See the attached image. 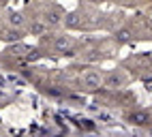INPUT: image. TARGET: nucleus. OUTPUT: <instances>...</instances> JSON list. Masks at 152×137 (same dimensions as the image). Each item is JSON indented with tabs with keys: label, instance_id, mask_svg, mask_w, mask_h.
<instances>
[{
	"label": "nucleus",
	"instance_id": "8",
	"mask_svg": "<svg viewBox=\"0 0 152 137\" xmlns=\"http://www.w3.org/2000/svg\"><path fill=\"white\" fill-rule=\"evenodd\" d=\"M148 120V114H144V111H139V114H133V122H137V124H144Z\"/></svg>",
	"mask_w": 152,
	"mask_h": 137
},
{
	"label": "nucleus",
	"instance_id": "5",
	"mask_svg": "<svg viewBox=\"0 0 152 137\" xmlns=\"http://www.w3.org/2000/svg\"><path fill=\"white\" fill-rule=\"evenodd\" d=\"M45 24H47V26H58V24H60V13H58V11L45 13Z\"/></svg>",
	"mask_w": 152,
	"mask_h": 137
},
{
	"label": "nucleus",
	"instance_id": "3",
	"mask_svg": "<svg viewBox=\"0 0 152 137\" xmlns=\"http://www.w3.org/2000/svg\"><path fill=\"white\" fill-rule=\"evenodd\" d=\"M64 24H66V28H77L79 24H82V19H79L77 13H69V15L64 17Z\"/></svg>",
	"mask_w": 152,
	"mask_h": 137
},
{
	"label": "nucleus",
	"instance_id": "10",
	"mask_svg": "<svg viewBox=\"0 0 152 137\" xmlns=\"http://www.w3.org/2000/svg\"><path fill=\"white\" fill-rule=\"evenodd\" d=\"M90 2H101V0H90Z\"/></svg>",
	"mask_w": 152,
	"mask_h": 137
},
{
	"label": "nucleus",
	"instance_id": "4",
	"mask_svg": "<svg viewBox=\"0 0 152 137\" xmlns=\"http://www.w3.org/2000/svg\"><path fill=\"white\" fill-rule=\"evenodd\" d=\"M45 30H47V24L45 22H39V19H37V22L30 24V32H32V34H43Z\"/></svg>",
	"mask_w": 152,
	"mask_h": 137
},
{
	"label": "nucleus",
	"instance_id": "7",
	"mask_svg": "<svg viewBox=\"0 0 152 137\" xmlns=\"http://www.w3.org/2000/svg\"><path fill=\"white\" fill-rule=\"evenodd\" d=\"M9 24L15 26V28H19V26L24 24V17L19 15V13H11V15H9Z\"/></svg>",
	"mask_w": 152,
	"mask_h": 137
},
{
	"label": "nucleus",
	"instance_id": "9",
	"mask_svg": "<svg viewBox=\"0 0 152 137\" xmlns=\"http://www.w3.org/2000/svg\"><path fill=\"white\" fill-rule=\"evenodd\" d=\"M120 77L118 75H111V77H107V86H111V88H116V86H120Z\"/></svg>",
	"mask_w": 152,
	"mask_h": 137
},
{
	"label": "nucleus",
	"instance_id": "1",
	"mask_svg": "<svg viewBox=\"0 0 152 137\" xmlns=\"http://www.w3.org/2000/svg\"><path fill=\"white\" fill-rule=\"evenodd\" d=\"M84 86L86 88H99L101 86V75L99 73H86L84 75Z\"/></svg>",
	"mask_w": 152,
	"mask_h": 137
},
{
	"label": "nucleus",
	"instance_id": "6",
	"mask_svg": "<svg viewBox=\"0 0 152 137\" xmlns=\"http://www.w3.org/2000/svg\"><path fill=\"white\" fill-rule=\"evenodd\" d=\"M116 41H118V43H129V41H131V30H129V28L118 30V32H116Z\"/></svg>",
	"mask_w": 152,
	"mask_h": 137
},
{
	"label": "nucleus",
	"instance_id": "2",
	"mask_svg": "<svg viewBox=\"0 0 152 137\" xmlns=\"http://www.w3.org/2000/svg\"><path fill=\"white\" fill-rule=\"evenodd\" d=\"M71 45H73V39L71 36H58L56 39V50L58 52H66Z\"/></svg>",
	"mask_w": 152,
	"mask_h": 137
}]
</instances>
